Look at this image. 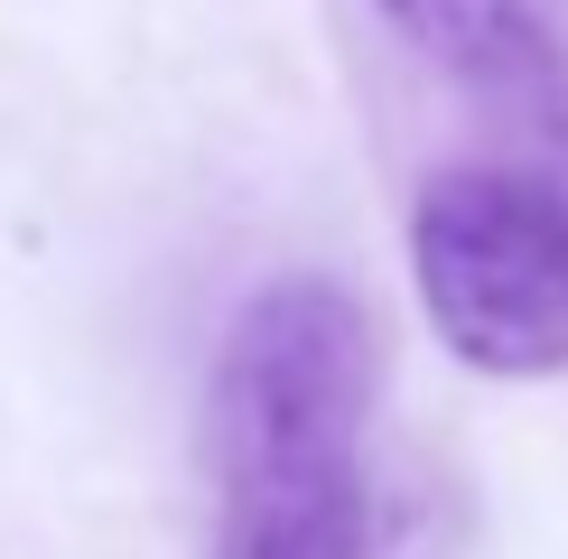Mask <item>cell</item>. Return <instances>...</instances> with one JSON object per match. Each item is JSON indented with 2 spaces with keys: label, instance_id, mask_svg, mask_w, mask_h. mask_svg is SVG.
I'll return each mask as SVG.
<instances>
[{
  "label": "cell",
  "instance_id": "1",
  "mask_svg": "<svg viewBox=\"0 0 568 559\" xmlns=\"http://www.w3.org/2000/svg\"><path fill=\"white\" fill-rule=\"evenodd\" d=\"M373 392L383 345L354 289L271 280L243 298L205 392L215 559H383Z\"/></svg>",
  "mask_w": 568,
  "mask_h": 559
},
{
  "label": "cell",
  "instance_id": "2",
  "mask_svg": "<svg viewBox=\"0 0 568 559\" xmlns=\"http://www.w3.org/2000/svg\"><path fill=\"white\" fill-rule=\"evenodd\" d=\"M419 308L494 383L568 373V186L540 169H438L410 205Z\"/></svg>",
  "mask_w": 568,
  "mask_h": 559
},
{
  "label": "cell",
  "instance_id": "3",
  "mask_svg": "<svg viewBox=\"0 0 568 559\" xmlns=\"http://www.w3.org/2000/svg\"><path fill=\"white\" fill-rule=\"evenodd\" d=\"M373 10L438 75H457L466 93H485V103H504V112L568 140V57L531 0H373Z\"/></svg>",
  "mask_w": 568,
  "mask_h": 559
}]
</instances>
